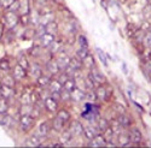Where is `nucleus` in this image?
<instances>
[{
    "label": "nucleus",
    "instance_id": "7ed1b4c3",
    "mask_svg": "<svg viewBox=\"0 0 151 148\" xmlns=\"http://www.w3.org/2000/svg\"><path fill=\"white\" fill-rule=\"evenodd\" d=\"M88 77H90L91 81L96 84V87H97V85L105 84V83H106V78H105V76L103 75V72L100 71L99 69H97L96 66H93V68L90 69Z\"/></svg>",
    "mask_w": 151,
    "mask_h": 148
},
{
    "label": "nucleus",
    "instance_id": "b1692460",
    "mask_svg": "<svg viewBox=\"0 0 151 148\" xmlns=\"http://www.w3.org/2000/svg\"><path fill=\"white\" fill-rule=\"evenodd\" d=\"M32 93L33 90H27V89H24L22 92V94L19 95V99H18V101L21 105H26V104H33L32 101Z\"/></svg>",
    "mask_w": 151,
    "mask_h": 148
},
{
    "label": "nucleus",
    "instance_id": "cd10ccee",
    "mask_svg": "<svg viewBox=\"0 0 151 148\" xmlns=\"http://www.w3.org/2000/svg\"><path fill=\"white\" fill-rule=\"evenodd\" d=\"M97 134H98V131H97L93 127H85V128H83V134H82V135L85 136V139H86L87 141L94 139Z\"/></svg>",
    "mask_w": 151,
    "mask_h": 148
},
{
    "label": "nucleus",
    "instance_id": "f3484780",
    "mask_svg": "<svg viewBox=\"0 0 151 148\" xmlns=\"http://www.w3.org/2000/svg\"><path fill=\"white\" fill-rule=\"evenodd\" d=\"M42 140L41 137L36 136L35 134H32L30 136H28L24 141V146L26 147H40V144L42 143Z\"/></svg>",
    "mask_w": 151,
    "mask_h": 148
},
{
    "label": "nucleus",
    "instance_id": "f8f14e48",
    "mask_svg": "<svg viewBox=\"0 0 151 148\" xmlns=\"http://www.w3.org/2000/svg\"><path fill=\"white\" fill-rule=\"evenodd\" d=\"M28 71H29V73H30V76L36 80L37 77L41 76L42 73H44V68H42V65H41L40 63L33 61V63H30V65H29Z\"/></svg>",
    "mask_w": 151,
    "mask_h": 148
},
{
    "label": "nucleus",
    "instance_id": "49530a36",
    "mask_svg": "<svg viewBox=\"0 0 151 148\" xmlns=\"http://www.w3.org/2000/svg\"><path fill=\"white\" fill-rule=\"evenodd\" d=\"M59 100H63V101H70V93L63 89V90H62V93H60V97H59Z\"/></svg>",
    "mask_w": 151,
    "mask_h": 148
},
{
    "label": "nucleus",
    "instance_id": "5701e85b",
    "mask_svg": "<svg viewBox=\"0 0 151 148\" xmlns=\"http://www.w3.org/2000/svg\"><path fill=\"white\" fill-rule=\"evenodd\" d=\"M117 146L120 147H127L129 146L132 142H131V139H129V135L126 134V132H120L117 135Z\"/></svg>",
    "mask_w": 151,
    "mask_h": 148
},
{
    "label": "nucleus",
    "instance_id": "c756f323",
    "mask_svg": "<svg viewBox=\"0 0 151 148\" xmlns=\"http://www.w3.org/2000/svg\"><path fill=\"white\" fill-rule=\"evenodd\" d=\"M46 31L50 33V34H53L57 36L58 31H59V27H58V23L56 21H52V22H50L48 24H46Z\"/></svg>",
    "mask_w": 151,
    "mask_h": 148
},
{
    "label": "nucleus",
    "instance_id": "ea45409f",
    "mask_svg": "<svg viewBox=\"0 0 151 148\" xmlns=\"http://www.w3.org/2000/svg\"><path fill=\"white\" fill-rule=\"evenodd\" d=\"M12 117H10L7 113H0V125L3 127H9V122L11 120Z\"/></svg>",
    "mask_w": 151,
    "mask_h": 148
},
{
    "label": "nucleus",
    "instance_id": "aec40b11",
    "mask_svg": "<svg viewBox=\"0 0 151 148\" xmlns=\"http://www.w3.org/2000/svg\"><path fill=\"white\" fill-rule=\"evenodd\" d=\"M85 95L86 93L82 89L76 87L73 92H70V100L74 102H81L82 100H85Z\"/></svg>",
    "mask_w": 151,
    "mask_h": 148
},
{
    "label": "nucleus",
    "instance_id": "a18cd8bd",
    "mask_svg": "<svg viewBox=\"0 0 151 148\" xmlns=\"http://www.w3.org/2000/svg\"><path fill=\"white\" fill-rule=\"evenodd\" d=\"M41 46H34L32 49H30V56L33 57H40L41 56Z\"/></svg>",
    "mask_w": 151,
    "mask_h": 148
},
{
    "label": "nucleus",
    "instance_id": "e433bc0d",
    "mask_svg": "<svg viewBox=\"0 0 151 148\" xmlns=\"http://www.w3.org/2000/svg\"><path fill=\"white\" fill-rule=\"evenodd\" d=\"M82 65H83V66H86V68H88V70H90L91 68L96 66L94 58H93L91 54H88V56H87V57H86V58L82 60Z\"/></svg>",
    "mask_w": 151,
    "mask_h": 148
},
{
    "label": "nucleus",
    "instance_id": "8fccbe9b",
    "mask_svg": "<svg viewBox=\"0 0 151 148\" xmlns=\"http://www.w3.org/2000/svg\"><path fill=\"white\" fill-rule=\"evenodd\" d=\"M4 34H5V26H4L3 22H0V41L3 40Z\"/></svg>",
    "mask_w": 151,
    "mask_h": 148
},
{
    "label": "nucleus",
    "instance_id": "79ce46f5",
    "mask_svg": "<svg viewBox=\"0 0 151 148\" xmlns=\"http://www.w3.org/2000/svg\"><path fill=\"white\" fill-rule=\"evenodd\" d=\"M97 53H98V58L100 60V63H102L104 66H108V61H106V56L104 54V52L102 51L100 48H97Z\"/></svg>",
    "mask_w": 151,
    "mask_h": 148
},
{
    "label": "nucleus",
    "instance_id": "4c0bfd02",
    "mask_svg": "<svg viewBox=\"0 0 151 148\" xmlns=\"http://www.w3.org/2000/svg\"><path fill=\"white\" fill-rule=\"evenodd\" d=\"M108 127H110L109 125V122L105 119V118H99V119H97V128H98V130H100V131H104Z\"/></svg>",
    "mask_w": 151,
    "mask_h": 148
},
{
    "label": "nucleus",
    "instance_id": "a878e982",
    "mask_svg": "<svg viewBox=\"0 0 151 148\" xmlns=\"http://www.w3.org/2000/svg\"><path fill=\"white\" fill-rule=\"evenodd\" d=\"M50 82H51V77L48 75H45V73H42L41 76H39L36 78V84L39 88H47Z\"/></svg>",
    "mask_w": 151,
    "mask_h": 148
},
{
    "label": "nucleus",
    "instance_id": "39448f33",
    "mask_svg": "<svg viewBox=\"0 0 151 148\" xmlns=\"http://www.w3.org/2000/svg\"><path fill=\"white\" fill-rule=\"evenodd\" d=\"M16 95H17V92L15 87H10V85H6V84L0 85V97H4L6 100L11 101L16 97Z\"/></svg>",
    "mask_w": 151,
    "mask_h": 148
},
{
    "label": "nucleus",
    "instance_id": "9b49d317",
    "mask_svg": "<svg viewBox=\"0 0 151 148\" xmlns=\"http://www.w3.org/2000/svg\"><path fill=\"white\" fill-rule=\"evenodd\" d=\"M56 61L58 63V65H59V69L63 71L64 70L68 65H69V61H70V57L64 52V51H62V52H59L58 54H56Z\"/></svg>",
    "mask_w": 151,
    "mask_h": 148
},
{
    "label": "nucleus",
    "instance_id": "c9c22d12",
    "mask_svg": "<svg viewBox=\"0 0 151 148\" xmlns=\"http://www.w3.org/2000/svg\"><path fill=\"white\" fill-rule=\"evenodd\" d=\"M10 110V101L4 97H0V113H7Z\"/></svg>",
    "mask_w": 151,
    "mask_h": 148
},
{
    "label": "nucleus",
    "instance_id": "423d86ee",
    "mask_svg": "<svg viewBox=\"0 0 151 148\" xmlns=\"http://www.w3.org/2000/svg\"><path fill=\"white\" fill-rule=\"evenodd\" d=\"M42 104H44V107L46 108L47 112L56 113L57 111L59 110V108H58V107H59L58 100H57V99H55L53 96H51V95H48V96L45 99V100L42 101Z\"/></svg>",
    "mask_w": 151,
    "mask_h": 148
},
{
    "label": "nucleus",
    "instance_id": "de8ad7c7",
    "mask_svg": "<svg viewBox=\"0 0 151 148\" xmlns=\"http://www.w3.org/2000/svg\"><path fill=\"white\" fill-rule=\"evenodd\" d=\"M144 43L146 47H150L151 48V31H149L147 34H145L144 36Z\"/></svg>",
    "mask_w": 151,
    "mask_h": 148
},
{
    "label": "nucleus",
    "instance_id": "7c9ffc66",
    "mask_svg": "<svg viewBox=\"0 0 151 148\" xmlns=\"http://www.w3.org/2000/svg\"><path fill=\"white\" fill-rule=\"evenodd\" d=\"M0 71L4 72V73L11 72V63H10V60L7 58L0 59Z\"/></svg>",
    "mask_w": 151,
    "mask_h": 148
},
{
    "label": "nucleus",
    "instance_id": "9d476101",
    "mask_svg": "<svg viewBox=\"0 0 151 148\" xmlns=\"http://www.w3.org/2000/svg\"><path fill=\"white\" fill-rule=\"evenodd\" d=\"M39 39V42H40V46L42 47V48H48L50 46H51L52 43H53V41L56 40V35H53V34H50V33H45V34H42L40 38H37Z\"/></svg>",
    "mask_w": 151,
    "mask_h": 148
},
{
    "label": "nucleus",
    "instance_id": "dca6fc26",
    "mask_svg": "<svg viewBox=\"0 0 151 148\" xmlns=\"http://www.w3.org/2000/svg\"><path fill=\"white\" fill-rule=\"evenodd\" d=\"M94 92H96V95H97V100L99 101H106L108 100V88L105 87V84H100V85H97L94 88Z\"/></svg>",
    "mask_w": 151,
    "mask_h": 148
},
{
    "label": "nucleus",
    "instance_id": "37998d69",
    "mask_svg": "<svg viewBox=\"0 0 151 148\" xmlns=\"http://www.w3.org/2000/svg\"><path fill=\"white\" fill-rule=\"evenodd\" d=\"M16 0H0V7H1L4 11L7 10L12 4H14Z\"/></svg>",
    "mask_w": 151,
    "mask_h": 148
},
{
    "label": "nucleus",
    "instance_id": "bb28decb",
    "mask_svg": "<svg viewBox=\"0 0 151 148\" xmlns=\"http://www.w3.org/2000/svg\"><path fill=\"white\" fill-rule=\"evenodd\" d=\"M39 18H40L39 10H32L29 14V26L36 27L37 24H39Z\"/></svg>",
    "mask_w": 151,
    "mask_h": 148
},
{
    "label": "nucleus",
    "instance_id": "0eeeda50",
    "mask_svg": "<svg viewBox=\"0 0 151 148\" xmlns=\"http://www.w3.org/2000/svg\"><path fill=\"white\" fill-rule=\"evenodd\" d=\"M11 73H12V76L15 77V80H16L17 82H19V81H23V80L27 78V76H28V70L24 69L23 66H21L19 64H16L14 68L11 69Z\"/></svg>",
    "mask_w": 151,
    "mask_h": 148
},
{
    "label": "nucleus",
    "instance_id": "20e7f679",
    "mask_svg": "<svg viewBox=\"0 0 151 148\" xmlns=\"http://www.w3.org/2000/svg\"><path fill=\"white\" fill-rule=\"evenodd\" d=\"M47 90L50 92V95L53 96L55 99H57V100H59L60 93L63 90V84L57 78L56 80H51V82H50L48 87H47Z\"/></svg>",
    "mask_w": 151,
    "mask_h": 148
},
{
    "label": "nucleus",
    "instance_id": "58836bf2",
    "mask_svg": "<svg viewBox=\"0 0 151 148\" xmlns=\"http://www.w3.org/2000/svg\"><path fill=\"white\" fill-rule=\"evenodd\" d=\"M85 99L88 102H94L97 100V95H96V92L94 89H90L86 92V95H85Z\"/></svg>",
    "mask_w": 151,
    "mask_h": 148
},
{
    "label": "nucleus",
    "instance_id": "f03ea898",
    "mask_svg": "<svg viewBox=\"0 0 151 148\" xmlns=\"http://www.w3.org/2000/svg\"><path fill=\"white\" fill-rule=\"evenodd\" d=\"M35 120L36 118L33 115H21L19 116V129L23 132H28L33 129V127L35 125Z\"/></svg>",
    "mask_w": 151,
    "mask_h": 148
},
{
    "label": "nucleus",
    "instance_id": "a211bd4d",
    "mask_svg": "<svg viewBox=\"0 0 151 148\" xmlns=\"http://www.w3.org/2000/svg\"><path fill=\"white\" fill-rule=\"evenodd\" d=\"M128 135H129L131 142L134 143V144L140 143L142 140H143V135H142L140 130H139V129H137V128H131L129 131H128Z\"/></svg>",
    "mask_w": 151,
    "mask_h": 148
},
{
    "label": "nucleus",
    "instance_id": "f257e3e1",
    "mask_svg": "<svg viewBox=\"0 0 151 148\" xmlns=\"http://www.w3.org/2000/svg\"><path fill=\"white\" fill-rule=\"evenodd\" d=\"M1 19L6 29H14L19 26V15L15 11L5 10V12L1 16Z\"/></svg>",
    "mask_w": 151,
    "mask_h": 148
},
{
    "label": "nucleus",
    "instance_id": "a19ab883",
    "mask_svg": "<svg viewBox=\"0 0 151 148\" xmlns=\"http://www.w3.org/2000/svg\"><path fill=\"white\" fill-rule=\"evenodd\" d=\"M45 33H46V27L42 26V24H37L35 27V38H40V36Z\"/></svg>",
    "mask_w": 151,
    "mask_h": 148
},
{
    "label": "nucleus",
    "instance_id": "ddd939ff",
    "mask_svg": "<svg viewBox=\"0 0 151 148\" xmlns=\"http://www.w3.org/2000/svg\"><path fill=\"white\" fill-rule=\"evenodd\" d=\"M83 125L82 123L79 120V119H74L70 122V131L73 132L74 136H81V135L83 134Z\"/></svg>",
    "mask_w": 151,
    "mask_h": 148
},
{
    "label": "nucleus",
    "instance_id": "09e8293b",
    "mask_svg": "<svg viewBox=\"0 0 151 148\" xmlns=\"http://www.w3.org/2000/svg\"><path fill=\"white\" fill-rule=\"evenodd\" d=\"M34 4L36 6H40V7H44V6H47L48 5V1L50 0H33Z\"/></svg>",
    "mask_w": 151,
    "mask_h": 148
},
{
    "label": "nucleus",
    "instance_id": "473e14b6",
    "mask_svg": "<svg viewBox=\"0 0 151 148\" xmlns=\"http://www.w3.org/2000/svg\"><path fill=\"white\" fill-rule=\"evenodd\" d=\"M88 54H90L88 47H81V46H79V48L76 49V53H75V57H78L80 60H83Z\"/></svg>",
    "mask_w": 151,
    "mask_h": 148
},
{
    "label": "nucleus",
    "instance_id": "4be33fe9",
    "mask_svg": "<svg viewBox=\"0 0 151 148\" xmlns=\"http://www.w3.org/2000/svg\"><path fill=\"white\" fill-rule=\"evenodd\" d=\"M73 132L68 129H64L63 131H60V142L63 143V146L70 144L73 142Z\"/></svg>",
    "mask_w": 151,
    "mask_h": 148
},
{
    "label": "nucleus",
    "instance_id": "c03bdc74",
    "mask_svg": "<svg viewBox=\"0 0 151 148\" xmlns=\"http://www.w3.org/2000/svg\"><path fill=\"white\" fill-rule=\"evenodd\" d=\"M78 42H79V46H81V47H88V40H87L85 35L78 36Z\"/></svg>",
    "mask_w": 151,
    "mask_h": 148
},
{
    "label": "nucleus",
    "instance_id": "2f4dec72",
    "mask_svg": "<svg viewBox=\"0 0 151 148\" xmlns=\"http://www.w3.org/2000/svg\"><path fill=\"white\" fill-rule=\"evenodd\" d=\"M17 64H19L21 66H23L24 69H29V65H30V61H29V59H28V57L24 54V53H22V54H19L18 57H17Z\"/></svg>",
    "mask_w": 151,
    "mask_h": 148
},
{
    "label": "nucleus",
    "instance_id": "6ab92c4d",
    "mask_svg": "<svg viewBox=\"0 0 151 148\" xmlns=\"http://www.w3.org/2000/svg\"><path fill=\"white\" fill-rule=\"evenodd\" d=\"M67 125H68V123L64 122L62 118H59L57 115H56V117L52 119V123H51V128H52L53 130H56V131H59V132L64 130Z\"/></svg>",
    "mask_w": 151,
    "mask_h": 148
},
{
    "label": "nucleus",
    "instance_id": "6e6552de",
    "mask_svg": "<svg viewBox=\"0 0 151 148\" xmlns=\"http://www.w3.org/2000/svg\"><path fill=\"white\" fill-rule=\"evenodd\" d=\"M50 129H51L50 123L48 122H42V123H40V124L35 128V130H34L33 134H35L36 136H39L41 139H46L48 132H50Z\"/></svg>",
    "mask_w": 151,
    "mask_h": 148
},
{
    "label": "nucleus",
    "instance_id": "72a5a7b5",
    "mask_svg": "<svg viewBox=\"0 0 151 148\" xmlns=\"http://www.w3.org/2000/svg\"><path fill=\"white\" fill-rule=\"evenodd\" d=\"M57 116L59 117V118H62L64 122H67V123H69L70 120H71V115H70V112L68 110H65V108H62V110H58L57 111Z\"/></svg>",
    "mask_w": 151,
    "mask_h": 148
},
{
    "label": "nucleus",
    "instance_id": "c85d7f7f",
    "mask_svg": "<svg viewBox=\"0 0 151 148\" xmlns=\"http://www.w3.org/2000/svg\"><path fill=\"white\" fill-rule=\"evenodd\" d=\"M117 122H119V124L122 127V128H128V127H131V123H132V120H131V118L126 115V113H121V115H119V117H117Z\"/></svg>",
    "mask_w": 151,
    "mask_h": 148
},
{
    "label": "nucleus",
    "instance_id": "1a4fd4ad",
    "mask_svg": "<svg viewBox=\"0 0 151 148\" xmlns=\"http://www.w3.org/2000/svg\"><path fill=\"white\" fill-rule=\"evenodd\" d=\"M45 70L50 73V76H57L58 73L62 71L59 69V65L56 61V59H48L46 61V65H45Z\"/></svg>",
    "mask_w": 151,
    "mask_h": 148
},
{
    "label": "nucleus",
    "instance_id": "4468645a",
    "mask_svg": "<svg viewBox=\"0 0 151 148\" xmlns=\"http://www.w3.org/2000/svg\"><path fill=\"white\" fill-rule=\"evenodd\" d=\"M30 11H32L30 0H19L17 14H18L19 16H27V15L30 14Z\"/></svg>",
    "mask_w": 151,
    "mask_h": 148
},
{
    "label": "nucleus",
    "instance_id": "393cba45",
    "mask_svg": "<svg viewBox=\"0 0 151 148\" xmlns=\"http://www.w3.org/2000/svg\"><path fill=\"white\" fill-rule=\"evenodd\" d=\"M0 82H1V84H6V85H10V87H16V84H17V81L12 76L11 72L5 73V75L0 78Z\"/></svg>",
    "mask_w": 151,
    "mask_h": 148
},
{
    "label": "nucleus",
    "instance_id": "2eb2a0df",
    "mask_svg": "<svg viewBox=\"0 0 151 148\" xmlns=\"http://www.w3.org/2000/svg\"><path fill=\"white\" fill-rule=\"evenodd\" d=\"M105 146H106V140L104 139L102 134H97L94 139L87 141V147L96 148V147H105Z\"/></svg>",
    "mask_w": 151,
    "mask_h": 148
},
{
    "label": "nucleus",
    "instance_id": "412c9836",
    "mask_svg": "<svg viewBox=\"0 0 151 148\" xmlns=\"http://www.w3.org/2000/svg\"><path fill=\"white\" fill-rule=\"evenodd\" d=\"M47 49H48V53L52 54V56H56V54H58L59 52L64 51V48H63V42H62L60 40H57V39L53 41V43Z\"/></svg>",
    "mask_w": 151,
    "mask_h": 148
},
{
    "label": "nucleus",
    "instance_id": "f704fd0d",
    "mask_svg": "<svg viewBox=\"0 0 151 148\" xmlns=\"http://www.w3.org/2000/svg\"><path fill=\"white\" fill-rule=\"evenodd\" d=\"M75 88H76V82H75V80L73 77H70L69 80L65 81V83L63 84V89L67 90V92H73Z\"/></svg>",
    "mask_w": 151,
    "mask_h": 148
},
{
    "label": "nucleus",
    "instance_id": "3c124183",
    "mask_svg": "<svg viewBox=\"0 0 151 148\" xmlns=\"http://www.w3.org/2000/svg\"><path fill=\"white\" fill-rule=\"evenodd\" d=\"M146 70L151 71V60H147L146 61Z\"/></svg>",
    "mask_w": 151,
    "mask_h": 148
}]
</instances>
